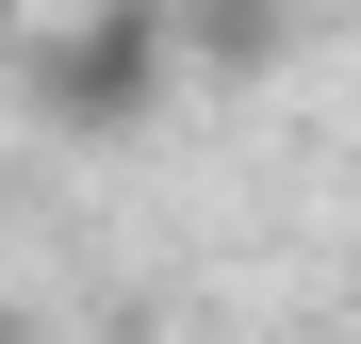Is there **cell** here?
Returning <instances> with one entry per match:
<instances>
[{"mask_svg":"<svg viewBox=\"0 0 361 344\" xmlns=\"http://www.w3.org/2000/svg\"><path fill=\"white\" fill-rule=\"evenodd\" d=\"M180 82H197V66H180V0H82V17H49L33 66H17V98L49 115V132H82V148L148 132Z\"/></svg>","mask_w":361,"mask_h":344,"instance_id":"cell-1","label":"cell"},{"mask_svg":"<svg viewBox=\"0 0 361 344\" xmlns=\"http://www.w3.org/2000/svg\"><path fill=\"white\" fill-rule=\"evenodd\" d=\"M279 0H180V66H214V82H247V66H279Z\"/></svg>","mask_w":361,"mask_h":344,"instance_id":"cell-2","label":"cell"},{"mask_svg":"<svg viewBox=\"0 0 361 344\" xmlns=\"http://www.w3.org/2000/svg\"><path fill=\"white\" fill-rule=\"evenodd\" d=\"M17 66H33V17H17V0H0V98H17Z\"/></svg>","mask_w":361,"mask_h":344,"instance_id":"cell-3","label":"cell"}]
</instances>
